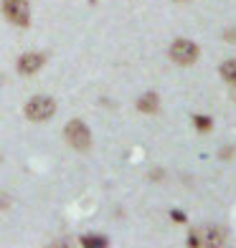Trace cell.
<instances>
[{
	"mask_svg": "<svg viewBox=\"0 0 236 248\" xmlns=\"http://www.w3.org/2000/svg\"><path fill=\"white\" fill-rule=\"evenodd\" d=\"M64 137H66V142H69L74 150H89V144H92V134H89L86 124L82 119H71L69 124H66Z\"/></svg>",
	"mask_w": 236,
	"mask_h": 248,
	"instance_id": "1",
	"label": "cell"
},
{
	"mask_svg": "<svg viewBox=\"0 0 236 248\" xmlns=\"http://www.w3.org/2000/svg\"><path fill=\"white\" fill-rule=\"evenodd\" d=\"M26 117L31 122H46L53 117V111H56V101L51 96H33L28 104H26Z\"/></svg>",
	"mask_w": 236,
	"mask_h": 248,
	"instance_id": "2",
	"label": "cell"
},
{
	"mask_svg": "<svg viewBox=\"0 0 236 248\" xmlns=\"http://www.w3.org/2000/svg\"><path fill=\"white\" fill-rule=\"evenodd\" d=\"M221 243H223V231L216 228V225H201V228L190 231L188 235V246L211 248V246H221Z\"/></svg>",
	"mask_w": 236,
	"mask_h": 248,
	"instance_id": "3",
	"label": "cell"
},
{
	"mask_svg": "<svg viewBox=\"0 0 236 248\" xmlns=\"http://www.w3.org/2000/svg\"><path fill=\"white\" fill-rule=\"evenodd\" d=\"M198 53H201V48L196 46L193 41H188V38H178V41H173V46H170V59L175 63H183V66L196 63Z\"/></svg>",
	"mask_w": 236,
	"mask_h": 248,
	"instance_id": "4",
	"label": "cell"
},
{
	"mask_svg": "<svg viewBox=\"0 0 236 248\" xmlns=\"http://www.w3.org/2000/svg\"><path fill=\"white\" fill-rule=\"evenodd\" d=\"M3 16L16 26H28L31 8H28L26 0H3Z\"/></svg>",
	"mask_w": 236,
	"mask_h": 248,
	"instance_id": "5",
	"label": "cell"
},
{
	"mask_svg": "<svg viewBox=\"0 0 236 248\" xmlns=\"http://www.w3.org/2000/svg\"><path fill=\"white\" fill-rule=\"evenodd\" d=\"M43 63H46V59H43L41 53H23V56H20V61H18V74L33 76Z\"/></svg>",
	"mask_w": 236,
	"mask_h": 248,
	"instance_id": "6",
	"label": "cell"
},
{
	"mask_svg": "<svg viewBox=\"0 0 236 248\" xmlns=\"http://www.w3.org/2000/svg\"><path fill=\"white\" fill-rule=\"evenodd\" d=\"M157 107H160V99H157V94H152V92L142 94V96L137 99V109L145 111V114H155Z\"/></svg>",
	"mask_w": 236,
	"mask_h": 248,
	"instance_id": "7",
	"label": "cell"
},
{
	"mask_svg": "<svg viewBox=\"0 0 236 248\" xmlns=\"http://www.w3.org/2000/svg\"><path fill=\"white\" fill-rule=\"evenodd\" d=\"M219 74H221V78H223V81L236 84V61H234V59H231V61H223Z\"/></svg>",
	"mask_w": 236,
	"mask_h": 248,
	"instance_id": "8",
	"label": "cell"
},
{
	"mask_svg": "<svg viewBox=\"0 0 236 248\" xmlns=\"http://www.w3.org/2000/svg\"><path fill=\"white\" fill-rule=\"evenodd\" d=\"M82 243L86 246V248H102V246H107V238H102V235H84L82 238Z\"/></svg>",
	"mask_w": 236,
	"mask_h": 248,
	"instance_id": "9",
	"label": "cell"
},
{
	"mask_svg": "<svg viewBox=\"0 0 236 248\" xmlns=\"http://www.w3.org/2000/svg\"><path fill=\"white\" fill-rule=\"evenodd\" d=\"M193 124H196V129H201V132H208V129L213 127L211 117H206V114H198V117H193Z\"/></svg>",
	"mask_w": 236,
	"mask_h": 248,
	"instance_id": "10",
	"label": "cell"
},
{
	"mask_svg": "<svg viewBox=\"0 0 236 248\" xmlns=\"http://www.w3.org/2000/svg\"><path fill=\"white\" fill-rule=\"evenodd\" d=\"M170 218L178 220V223H185V220H188V218H185V213H181V210H173V213H170Z\"/></svg>",
	"mask_w": 236,
	"mask_h": 248,
	"instance_id": "11",
	"label": "cell"
},
{
	"mask_svg": "<svg viewBox=\"0 0 236 248\" xmlns=\"http://www.w3.org/2000/svg\"><path fill=\"white\" fill-rule=\"evenodd\" d=\"M0 208H8V195H0Z\"/></svg>",
	"mask_w": 236,
	"mask_h": 248,
	"instance_id": "12",
	"label": "cell"
}]
</instances>
